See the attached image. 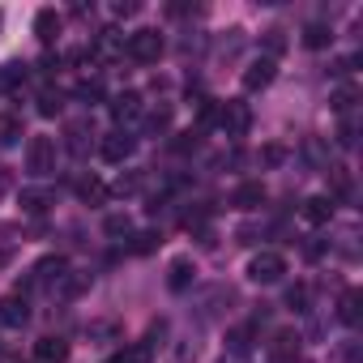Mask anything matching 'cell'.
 <instances>
[{
    "instance_id": "obj_1",
    "label": "cell",
    "mask_w": 363,
    "mask_h": 363,
    "mask_svg": "<svg viewBox=\"0 0 363 363\" xmlns=\"http://www.w3.org/2000/svg\"><path fill=\"white\" fill-rule=\"evenodd\" d=\"M227 137H248V128H252V107L244 103V99H227V103H218V120H214Z\"/></svg>"
},
{
    "instance_id": "obj_2",
    "label": "cell",
    "mask_w": 363,
    "mask_h": 363,
    "mask_svg": "<svg viewBox=\"0 0 363 363\" xmlns=\"http://www.w3.org/2000/svg\"><path fill=\"white\" fill-rule=\"evenodd\" d=\"M244 274H248L252 282H261V286H274V282H282V274H286V257H282V252H252Z\"/></svg>"
},
{
    "instance_id": "obj_3",
    "label": "cell",
    "mask_w": 363,
    "mask_h": 363,
    "mask_svg": "<svg viewBox=\"0 0 363 363\" xmlns=\"http://www.w3.org/2000/svg\"><path fill=\"white\" fill-rule=\"evenodd\" d=\"M26 171L30 175H52L56 171V137H30V145H26Z\"/></svg>"
},
{
    "instance_id": "obj_4",
    "label": "cell",
    "mask_w": 363,
    "mask_h": 363,
    "mask_svg": "<svg viewBox=\"0 0 363 363\" xmlns=\"http://www.w3.org/2000/svg\"><path fill=\"white\" fill-rule=\"evenodd\" d=\"M124 52H128L137 65H154V60L162 56V35H158V30H133L128 43H124Z\"/></svg>"
},
{
    "instance_id": "obj_5",
    "label": "cell",
    "mask_w": 363,
    "mask_h": 363,
    "mask_svg": "<svg viewBox=\"0 0 363 363\" xmlns=\"http://www.w3.org/2000/svg\"><path fill=\"white\" fill-rule=\"evenodd\" d=\"M133 150H137V137L124 133V128H116V133H107V137L99 141V154H103L107 162H124V158H133Z\"/></svg>"
},
{
    "instance_id": "obj_6",
    "label": "cell",
    "mask_w": 363,
    "mask_h": 363,
    "mask_svg": "<svg viewBox=\"0 0 363 363\" xmlns=\"http://www.w3.org/2000/svg\"><path fill=\"white\" fill-rule=\"evenodd\" d=\"M60 30H65V18H60L56 9H39V13H35V39H39L43 48H52V43L60 39Z\"/></svg>"
},
{
    "instance_id": "obj_7",
    "label": "cell",
    "mask_w": 363,
    "mask_h": 363,
    "mask_svg": "<svg viewBox=\"0 0 363 363\" xmlns=\"http://www.w3.org/2000/svg\"><path fill=\"white\" fill-rule=\"evenodd\" d=\"M274 73H278V60H265V56H257L248 69H244V90H265L269 82H274Z\"/></svg>"
},
{
    "instance_id": "obj_8",
    "label": "cell",
    "mask_w": 363,
    "mask_h": 363,
    "mask_svg": "<svg viewBox=\"0 0 363 363\" xmlns=\"http://www.w3.org/2000/svg\"><path fill=\"white\" fill-rule=\"evenodd\" d=\"M137 116H141V94L137 90H124V94L111 99V120L116 124H133Z\"/></svg>"
},
{
    "instance_id": "obj_9",
    "label": "cell",
    "mask_w": 363,
    "mask_h": 363,
    "mask_svg": "<svg viewBox=\"0 0 363 363\" xmlns=\"http://www.w3.org/2000/svg\"><path fill=\"white\" fill-rule=\"evenodd\" d=\"M35 363H69V342L65 337H39L35 342Z\"/></svg>"
},
{
    "instance_id": "obj_10",
    "label": "cell",
    "mask_w": 363,
    "mask_h": 363,
    "mask_svg": "<svg viewBox=\"0 0 363 363\" xmlns=\"http://www.w3.org/2000/svg\"><path fill=\"white\" fill-rule=\"evenodd\" d=\"M299 214H303V223H308V227H325V223L333 218V197H308Z\"/></svg>"
},
{
    "instance_id": "obj_11",
    "label": "cell",
    "mask_w": 363,
    "mask_h": 363,
    "mask_svg": "<svg viewBox=\"0 0 363 363\" xmlns=\"http://www.w3.org/2000/svg\"><path fill=\"white\" fill-rule=\"evenodd\" d=\"M65 274H69V261H65V257H43V261L35 265V278H30V282L52 286V282H65Z\"/></svg>"
},
{
    "instance_id": "obj_12",
    "label": "cell",
    "mask_w": 363,
    "mask_h": 363,
    "mask_svg": "<svg viewBox=\"0 0 363 363\" xmlns=\"http://www.w3.org/2000/svg\"><path fill=\"white\" fill-rule=\"evenodd\" d=\"M0 320H5L9 329H22V325L30 320V308H26V299H22V295L0 299Z\"/></svg>"
},
{
    "instance_id": "obj_13",
    "label": "cell",
    "mask_w": 363,
    "mask_h": 363,
    "mask_svg": "<svg viewBox=\"0 0 363 363\" xmlns=\"http://www.w3.org/2000/svg\"><path fill=\"white\" fill-rule=\"evenodd\" d=\"M18 206H22L26 214H48V210L56 206V197H52V189H22Z\"/></svg>"
},
{
    "instance_id": "obj_14",
    "label": "cell",
    "mask_w": 363,
    "mask_h": 363,
    "mask_svg": "<svg viewBox=\"0 0 363 363\" xmlns=\"http://www.w3.org/2000/svg\"><path fill=\"white\" fill-rule=\"evenodd\" d=\"M269 354H274L278 363H291V359L299 354V333H291V329L274 333V342H269Z\"/></svg>"
},
{
    "instance_id": "obj_15",
    "label": "cell",
    "mask_w": 363,
    "mask_h": 363,
    "mask_svg": "<svg viewBox=\"0 0 363 363\" xmlns=\"http://www.w3.org/2000/svg\"><path fill=\"white\" fill-rule=\"evenodd\" d=\"M193 274H197V265H193L189 257H179V261H171V274H167V286H171V291H189V282H193Z\"/></svg>"
},
{
    "instance_id": "obj_16",
    "label": "cell",
    "mask_w": 363,
    "mask_h": 363,
    "mask_svg": "<svg viewBox=\"0 0 363 363\" xmlns=\"http://www.w3.org/2000/svg\"><path fill=\"white\" fill-rule=\"evenodd\" d=\"M240 210H257L261 201H265V184H257V179H248V184H240L235 189V197H231Z\"/></svg>"
},
{
    "instance_id": "obj_17",
    "label": "cell",
    "mask_w": 363,
    "mask_h": 363,
    "mask_svg": "<svg viewBox=\"0 0 363 363\" xmlns=\"http://www.w3.org/2000/svg\"><path fill=\"white\" fill-rule=\"evenodd\" d=\"M359 316H363V295L359 291H346L342 303H337V320L342 325H359Z\"/></svg>"
},
{
    "instance_id": "obj_18",
    "label": "cell",
    "mask_w": 363,
    "mask_h": 363,
    "mask_svg": "<svg viewBox=\"0 0 363 363\" xmlns=\"http://www.w3.org/2000/svg\"><path fill=\"white\" fill-rule=\"evenodd\" d=\"M22 116H13V111H0V145H18L22 141Z\"/></svg>"
},
{
    "instance_id": "obj_19",
    "label": "cell",
    "mask_w": 363,
    "mask_h": 363,
    "mask_svg": "<svg viewBox=\"0 0 363 363\" xmlns=\"http://www.w3.org/2000/svg\"><path fill=\"white\" fill-rule=\"evenodd\" d=\"M329 43H333V30H329L325 22H308V26H303V48L320 52V48H329Z\"/></svg>"
},
{
    "instance_id": "obj_20",
    "label": "cell",
    "mask_w": 363,
    "mask_h": 363,
    "mask_svg": "<svg viewBox=\"0 0 363 363\" xmlns=\"http://www.w3.org/2000/svg\"><path fill=\"white\" fill-rule=\"evenodd\" d=\"M22 82H26V65H18V60L13 65H0V94H13Z\"/></svg>"
},
{
    "instance_id": "obj_21",
    "label": "cell",
    "mask_w": 363,
    "mask_h": 363,
    "mask_svg": "<svg viewBox=\"0 0 363 363\" xmlns=\"http://www.w3.org/2000/svg\"><path fill=\"white\" fill-rule=\"evenodd\" d=\"M158 244H162L158 231H133V235H128V252H133V257H150Z\"/></svg>"
},
{
    "instance_id": "obj_22",
    "label": "cell",
    "mask_w": 363,
    "mask_h": 363,
    "mask_svg": "<svg viewBox=\"0 0 363 363\" xmlns=\"http://www.w3.org/2000/svg\"><path fill=\"white\" fill-rule=\"evenodd\" d=\"M77 193H82V201H90V206H103V201L111 197V189L103 184V179H94V175H90V179H82Z\"/></svg>"
},
{
    "instance_id": "obj_23",
    "label": "cell",
    "mask_w": 363,
    "mask_h": 363,
    "mask_svg": "<svg viewBox=\"0 0 363 363\" xmlns=\"http://www.w3.org/2000/svg\"><path fill=\"white\" fill-rule=\"evenodd\" d=\"M141 189H145V175H141V171H124V175L116 179L111 193H116V197H137Z\"/></svg>"
},
{
    "instance_id": "obj_24",
    "label": "cell",
    "mask_w": 363,
    "mask_h": 363,
    "mask_svg": "<svg viewBox=\"0 0 363 363\" xmlns=\"http://www.w3.org/2000/svg\"><path fill=\"white\" fill-rule=\"evenodd\" d=\"M103 363H150V346H145V342H137V346H124V350L107 354Z\"/></svg>"
},
{
    "instance_id": "obj_25",
    "label": "cell",
    "mask_w": 363,
    "mask_h": 363,
    "mask_svg": "<svg viewBox=\"0 0 363 363\" xmlns=\"http://www.w3.org/2000/svg\"><path fill=\"white\" fill-rule=\"evenodd\" d=\"M60 107H65V94H60V90H43V94H39V116L52 120V116H60Z\"/></svg>"
},
{
    "instance_id": "obj_26",
    "label": "cell",
    "mask_w": 363,
    "mask_h": 363,
    "mask_svg": "<svg viewBox=\"0 0 363 363\" xmlns=\"http://www.w3.org/2000/svg\"><path fill=\"white\" fill-rule=\"evenodd\" d=\"M286 52V35L282 30H265V60H278Z\"/></svg>"
},
{
    "instance_id": "obj_27",
    "label": "cell",
    "mask_w": 363,
    "mask_h": 363,
    "mask_svg": "<svg viewBox=\"0 0 363 363\" xmlns=\"http://www.w3.org/2000/svg\"><path fill=\"white\" fill-rule=\"evenodd\" d=\"M86 137H94V133H90V124H73V128H69V150H73L77 158L86 154Z\"/></svg>"
},
{
    "instance_id": "obj_28",
    "label": "cell",
    "mask_w": 363,
    "mask_h": 363,
    "mask_svg": "<svg viewBox=\"0 0 363 363\" xmlns=\"http://www.w3.org/2000/svg\"><path fill=\"white\" fill-rule=\"evenodd\" d=\"M248 346H252V333L248 329H231L227 333V350L231 354H248Z\"/></svg>"
},
{
    "instance_id": "obj_29",
    "label": "cell",
    "mask_w": 363,
    "mask_h": 363,
    "mask_svg": "<svg viewBox=\"0 0 363 363\" xmlns=\"http://www.w3.org/2000/svg\"><path fill=\"white\" fill-rule=\"evenodd\" d=\"M354 99H359V94H354V86H342V90L333 94V111H337V116H350Z\"/></svg>"
},
{
    "instance_id": "obj_30",
    "label": "cell",
    "mask_w": 363,
    "mask_h": 363,
    "mask_svg": "<svg viewBox=\"0 0 363 363\" xmlns=\"http://www.w3.org/2000/svg\"><path fill=\"white\" fill-rule=\"evenodd\" d=\"M286 308H295V312H308V286H303V282H295V286L286 291Z\"/></svg>"
},
{
    "instance_id": "obj_31",
    "label": "cell",
    "mask_w": 363,
    "mask_h": 363,
    "mask_svg": "<svg viewBox=\"0 0 363 363\" xmlns=\"http://www.w3.org/2000/svg\"><path fill=\"white\" fill-rule=\"evenodd\" d=\"M103 99V86L99 82H82L77 86V103H99Z\"/></svg>"
},
{
    "instance_id": "obj_32",
    "label": "cell",
    "mask_w": 363,
    "mask_h": 363,
    "mask_svg": "<svg viewBox=\"0 0 363 363\" xmlns=\"http://www.w3.org/2000/svg\"><path fill=\"white\" fill-rule=\"evenodd\" d=\"M107 235H133V223H128L124 214H111V218H107Z\"/></svg>"
},
{
    "instance_id": "obj_33",
    "label": "cell",
    "mask_w": 363,
    "mask_h": 363,
    "mask_svg": "<svg viewBox=\"0 0 363 363\" xmlns=\"http://www.w3.org/2000/svg\"><path fill=\"white\" fill-rule=\"evenodd\" d=\"M337 145H346V150L354 145V120H350V116H342V128H337Z\"/></svg>"
},
{
    "instance_id": "obj_34",
    "label": "cell",
    "mask_w": 363,
    "mask_h": 363,
    "mask_svg": "<svg viewBox=\"0 0 363 363\" xmlns=\"http://www.w3.org/2000/svg\"><path fill=\"white\" fill-rule=\"evenodd\" d=\"M171 145H175L179 154H189V150H197V145H201V137H197V133H179V137H175Z\"/></svg>"
},
{
    "instance_id": "obj_35",
    "label": "cell",
    "mask_w": 363,
    "mask_h": 363,
    "mask_svg": "<svg viewBox=\"0 0 363 363\" xmlns=\"http://www.w3.org/2000/svg\"><path fill=\"white\" fill-rule=\"evenodd\" d=\"M354 65H359V56H342V60H333V69H329V73H333V77H346Z\"/></svg>"
},
{
    "instance_id": "obj_36",
    "label": "cell",
    "mask_w": 363,
    "mask_h": 363,
    "mask_svg": "<svg viewBox=\"0 0 363 363\" xmlns=\"http://www.w3.org/2000/svg\"><path fill=\"white\" fill-rule=\"evenodd\" d=\"M261 158L274 167V162H282V158H286V150H282V145H265V150H261Z\"/></svg>"
},
{
    "instance_id": "obj_37",
    "label": "cell",
    "mask_w": 363,
    "mask_h": 363,
    "mask_svg": "<svg viewBox=\"0 0 363 363\" xmlns=\"http://www.w3.org/2000/svg\"><path fill=\"white\" fill-rule=\"evenodd\" d=\"M56 69H60V56H52V52H48V56L39 60V73H48V77H52Z\"/></svg>"
},
{
    "instance_id": "obj_38",
    "label": "cell",
    "mask_w": 363,
    "mask_h": 363,
    "mask_svg": "<svg viewBox=\"0 0 363 363\" xmlns=\"http://www.w3.org/2000/svg\"><path fill=\"white\" fill-rule=\"evenodd\" d=\"M111 9H116V18H133V13H137L141 5H133V0H128V5H124V0H116V5H111Z\"/></svg>"
},
{
    "instance_id": "obj_39",
    "label": "cell",
    "mask_w": 363,
    "mask_h": 363,
    "mask_svg": "<svg viewBox=\"0 0 363 363\" xmlns=\"http://www.w3.org/2000/svg\"><path fill=\"white\" fill-rule=\"evenodd\" d=\"M150 124H154V128H167V124H171V111H167V107H158V111L150 116Z\"/></svg>"
},
{
    "instance_id": "obj_40",
    "label": "cell",
    "mask_w": 363,
    "mask_h": 363,
    "mask_svg": "<svg viewBox=\"0 0 363 363\" xmlns=\"http://www.w3.org/2000/svg\"><path fill=\"white\" fill-rule=\"evenodd\" d=\"M0 359H5V346H0Z\"/></svg>"
}]
</instances>
